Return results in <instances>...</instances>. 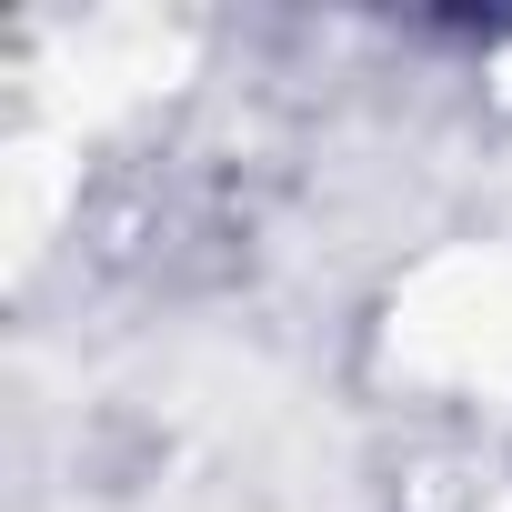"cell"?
Masks as SVG:
<instances>
[]
</instances>
